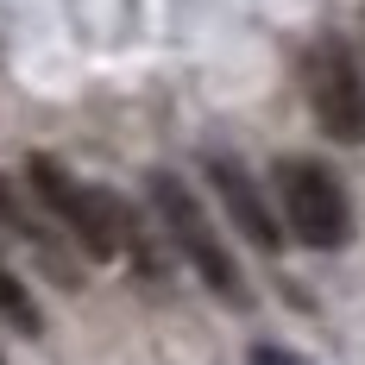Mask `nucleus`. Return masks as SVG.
I'll return each mask as SVG.
<instances>
[{
	"instance_id": "nucleus-1",
	"label": "nucleus",
	"mask_w": 365,
	"mask_h": 365,
	"mask_svg": "<svg viewBox=\"0 0 365 365\" xmlns=\"http://www.w3.org/2000/svg\"><path fill=\"white\" fill-rule=\"evenodd\" d=\"M145 195H151V215L164 220V233H170V246L182 252V264H189V271H195L227 309H252L246 271L233 264V246L220 240V227L208 220L202 195H195L177 170H151V177H145Z\"/></svg>"
},
{
	"instance_id": "nucleus-2",
	"label": "nucleus",
	"mask_w": 365,
	"mask_h": 365,
	"mask_svg": "<svg viewBox=\"0 0 365 365\" xmlns=\"http://www.w3.org/2000/svg\"><path fill=\"white\" fill-rule=\"evenodd\" d=\"M26 182H32L38 202L63 220V233L76 240V252H82V258L113 264V258L126 252V233H133V227H126V208H120L113 189L70 177L51 151H32V158H26Z\"/></svg>"
},
{
	"instance_id": "nucleus-3",
	"label": "nucleus",
	"mask_w": 365,
	"mask_h": 365,
	"mask_svg": "<svg viewBox=\"0 0 365 365\" xmlns=\"http://www.w3.org/2000/svg\"><path fill=\"white\" fill-rule=\"evenodd\" d=\"M271 189H277V208H284V227L296 233V246H309V252L353 246V195L322 158H277Z\"/></svg>"
},
{
	"instance_id": "nucleus-4",
	"label": "nucleus",
	"mask_w": 365,
	"mask_h": 365,
	"mask_svg": "<svg viewBox=\"0 0 365 365\" xmlns=\"http://www.w3.org/2000/svg\"><path fill=\"white\" fill-rule=\"evenodd\" d=\"M302 95L334 145H365V70L340 32H322L302 51Z\"/></svg>"
},
{
	"instance_id": "nucleus-5",
	"label": "nucleus",
	"mask_w": 365,
	"mask_h": 365,
	"mask_svg": "<svg viewBox=\"0 0 365 365\" xmlns=\"http://www.w3.org/2000/svg\"><path fill=\"white\" fill-rule=\"evenodd\" d=\"M202 170H208V182H215L220 208H227V220H233V233H240L246 246H258V252H277V246H284V220H277V208L264 202V189L252 182V170H246L233 151H208Z\"/></svg>"
},
{
	"instance_id": "nucleus-6",
	"label": "nucleus",
	"mask_w": 365,
	"mask_h": 365,
	"mask_svg": "<svg viewBox=\"0 0 365 365\" xmlns=\"http://www.w3.org/2000/svg\"><path fill=\"white\" fill-rule=\"evenodd\" d=\"M0 322H13V334H26V340L44 334V309L32 302V290L19 284V271L6 258H0Z\"/></svg>"
},
{
	"instance_id": "nucleus-7",
	"label": "nucleus",
	"mask_w": 365,
	"mask_h": 365,
	"mask_svg": "<svg viewBox=\"0 0 365 365\" xmlns=\"http://www.w3.org/2000/svg\"><path fill=\"white\" fill-rule=\"evenodd\" d=\"M246 365H315V359H302L296 346H277V340H258L252 353H246Z\"/></svg>"
},
{
	"instance_id": "nucleus-8",
	"label": "nucleus",
	"mask_w": 365,
	"mask_h": 365,
	"mask_svg": "<svg viewBox=\"0 0 365 365\" xmlns=\"http://www.w3.org/2000/svg\"><path fill=\"white\" fill-rule=\"evenodd\" d=\"M0 220H6V227H19V202H13V189H6V182H0Z\"/></svg>"
},
{
	"instance_id": "nucleus-9",
	"label": "nucleus",
	"mask_w": 365,
	"mask_h": 365,
	"mask_svg": "<svg viewBox=\"0 0 365 365\" xmlns=\"http://www.w3.org/2000/svg\"><path fill=\"white\" fill-rule=\"evenodd\" d=\"M0 365H6V359H0Z\"/></svg>"
}]
</instances>
